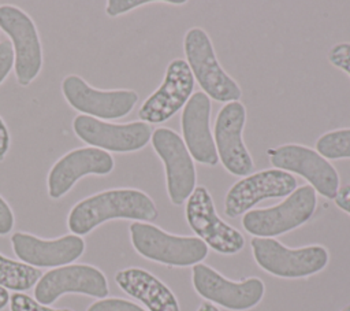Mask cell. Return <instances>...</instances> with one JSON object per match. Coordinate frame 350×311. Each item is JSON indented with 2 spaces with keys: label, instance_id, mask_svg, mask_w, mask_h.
<instances>
[{
  "label": "cell",
  "instance_id": "6da1fadb",
  "mask_svg": "<svg viewBox=\"0 0 350 311\" xmlns=\"http://www.w3.org/2000/svg\"><path fill=\"white\" fill-rule=\"evenodd\" d=\"M157 216L156 203L144 190L137 188H112L75 203L68 211L67 227L71 234L82 237L108 221L153 222Z\"/></svg>",
  "mask_w": 350,
  "mask_h": 311
},
{
  "label": "cell",
  "instance_id": "7a4b0ae2",
  "mask_svg": "<svg viewBox=\"0 0 350 311\" xmlns=\"http://www.w3.org/2000/svg\"><path fill=\"white\" fill-rule=\"evenodd\" d=\"M130 242L142 258L168 267H193L202 263L209 248L196 236H178L150 222H131Z\"/></svg>",
  "mask_w": 350,
  "mask_h": 311
},
{
  "label": "cell",
  "instance_id": "3957f363",
  "mask_svg": "<svg viewBox=\"0 0 350 311\" xmlns=\"http://www.w3.org/2000/svg\"><path fill=\"white\" fill-rule=\"evenodd\" d=\"M250 248L261 270L284 279L312 277L323 271L329 262L328 249L320 244L288 248L276 238L252 237Z\"/></svg>",
  "mask_w": 350,
  "mask_h": 311
},
{
  "label": "cell",
  "instance_id": "277c9868",
  "mask_svg": "<svg viewBox=\"0 0 350 311\" xmlns=\"http://www.w3.org/2000/svg\"><path fill=\"white\" fill-rule=\"evenodd\" d=\"M183 52L194 81L209 99L224 104L239 101L242 89L219 63L212 40L202 27L194 26L185 33Z\"/></svg>",
  "mask_w": 350,
  "mask_h": 311
},
{
  "label": "cell",
  "instance_id": "5b68a950",
  "mask_svg": "<svg viewBox=\"0 0 350 311\" xmlns=\"http://www.w3.org/2000/svg\"><path fill=\"white\" fill-rule=\"evenodd\" d=\"M316 208V190L310 185H302L276 206L243 214L242 226L253 237L275 238L309 222Z\"/></svg>",
  "mask_w": 350,
  "mask_h": 311
},
{
  "label": "cell",
  "instance_id": "8992f818",
  "mask_svg": "<svg viewBox=\"0 0 350 311\" xmlns=\"http://www.w3.org/2000/svg\"><path fill=\"white\" fill-rule=\"evenodd\" d=\"M0 30L7 34L14 51V74L18 85L29 86L41 73L44 52L33 18L14 4L0 5Z\"/></svg>",
  "mask_w": 350,
  "mask_h": 311
},
{
  "label": "cell",
  "instance_id": "52a82bcc",
  "mask_svg": "<svg viewBox=\"0 0 350 311\" xmlns=\"http://www.w3.org/2000/svg\"><path fill=\"white\" fill-rule=\"evenodd\" d=\"M191 285L205 301L228 311H249L257 307L265 295V284L261 278L231 281L204 262L191 267Z\"/></svg>",
  "mask_w": 350,
  "mask_h": 311
},
{
  "label": "cell",
  "instance_id": "ba28073f",
  "mask_svg": "<svg viewBox=\"0 0 350 311\" xmlns=\"http://www.w3.org/2000/svg\"><path fill=\"white\" fill-rule=\"evenodd\" d=\"M60 90L67 104L81 115L108 122L127 116L139 99L133 89L93 88L77 74L66 75L62 79Z\"/></svg>",
  "mask_w": 350,
  "mask_h": 311
},
{
  "label": "cell",
  "instance_id": "9c48e42d",
  "mask_svg": "<svg viewBox=\"0 0 350 311\" xmlns=\"http://www.w3.org/2000/svg\"><path fill=\"white\" fill-rule=\"evenodd\" d=\"M273 169L297 174L305 178L316 193L334 200L339 188L340 177L334 164L316 149L302 144H282L267 151Z\"/></svg>",
  "mask_w": 350,
  "mask_h": 311
},
{
  "label": "cell",
  "instance_id": "30bf717a",
  "mask_svg": "<svg viewBox=\"0 0 350 311\" xmlns=\"http://www.w3.org/2000/svg\"><path fill=\"white\" fill-rule=\"evenodd\" d=\"M185 216L196 237L220 255H235L245 247L243 234L224 222L216 211L209 190L198 185L186 200Z\"/></svg>",
  "mask_w": 350,
  "mask_h": 311
},
{
  "label": "cell",
  "instance_id": "8fae6325",
  "mask_svg": "<svg viewBox=\"0 0 350 311\" xmlns=\"http://www.w3.org/2000/svg\"><path fill=\"white\" fill-rule=\"evenodd\" d=\"M150 144L164 166L170 201L174 206L186 203L197 186V173L182 137L170 127H157L152 133Z\"/></svg>",
  "mask_w": 350,
  "mask_h": 311
},
{
  "label": "cell",
  "instance_id": "7c38bea8",
  "mask_svg": "<svg viewBox=\"0 0 350 311\" xmlns=\"http://www.w3.org/2000/svg\"><path fill=\"white\" fill-rule=\"evenodd\" d=\"M74 134L88 147L105 152L129 153L148 145L152 137V126L142 121L113 123L88 115H77L71 123Z\"/></svg>",
  "mask_w": 350,
  "mask_h": 311
},
{
  "label": "cell",
  "instance_id": "4fadbf2b",
  "mask_svg": "<svg viewBox=\"0 0 350 311\" xmlns=\"http://www.w3.org/2000/svg\"><path fill=\"white\" fill-rule=\"evenodd\" d=\"M68 293L104 299L109 293L108 279L93 264L71 263L48 270L34 285V299L45 306L53 304L63 295Z\"/></svg>",
  "mask_w": 350,
  "mask_h": 311
},
{
  "label": "cell",
  "instance_id": "5bb4252c",
  "mask_svg": "<svg viewBox=\"0 0 350 311\" xmlns=\"http://www.w3.org/2000/svg\"><path fill=\"white\" fill-rule=\"evenodd\" d=\"M246 107L241 101L226 103L215 121L213 141L219 162L232 175L246 177L254 170V160L243 141Z\"/></svg>",
  "mask_w": 350,
  "mask_h": 311
},
{
  "label": "cell",
  "instance_id": "9a60e30c",
  "mask_svg": "<svg viewBox=\"0 0 350 311\" xmlns=\"http://www.w3.org/2000/svg\"><path fill=\"white\" fill-rule=\"evenodd\" d=\"M194 90V77L185 59L171 60L165 69L163 82L150 93L138 110L139 121L159 125L172 118L186 105Z\"/></svg>",
  "mask_w": 350,
  "mask_h": 311
},
{
  "label": "cell",
  "instance_id": "2e32d148",
  "mask_svg": "<svg viewBox=\"0 0 350 311\" xmlns=\"http://www.w3.org/2000/svg\"><path fill=\"white\" fill-rule=\"evenodd\" d=\"M297 189V178L279 169H264L238 179L226 193L224 214L237 218L264 199L287 197Z\"/></svg>",
  "mask_w": 350,
  "mask_h": 311
},
{
  "label": "cell",
  "instance_id": "e0dca14e",
  "mask_svg": "<svg viewBox=\"0 0 350 311\" xmlns=\"http://www.w3.org/2000/svg\"><path fill=\"white\" fill-rule=\"evenodd\" d=\"M115 169V159L109 152L93 147L74 148L62 155L49 169L46 192L52 200L67 195L75 184L88 175H108Z\"/></svg>",
  "mask_w": 350,
  "mask_h": 311
},
{
  "label": "cell",
  "instance_id": "ac0fdd59",
  "mask_svg": "<svg viewBox=\"0 0 350 311\" xmlns=\"http://www.w3.org/2000/svg\"><path fill=\"white\" fill-rule=\"evenodd\" d=\"M11 247L15 256L36 269H56L79 259L86 248L85 240L77 234H64L57 238H40L26 232L11 234Z\"/></svg>",
  "mask_w": 350,
  "mask_h": 311
},
{
  "label": "cell",
  "instance_id": "d6986e66",
  "mask_svg": "<svg viewBox=\"0 0 350 311\" xmlns=\"http://www.w3.org/2000/svg\"><path fill=\"white\" fill-rule=\"evenodd\" d=\"M211 99L202 92H194L180 115L182 140L191 158L205 166L219 163L213 133L211 129Z\"/></svg>",
  "mask_w": 350,
  "mask_h": 311
},
{
  "label": "cell",
  "instance_id": "ffe728a7",
  "mask_svg": "<svg viewBox=\"0 0 350 311\" xmlns=\"http://www.w3.org/2000/svg\"><path fill=\"white\" fill-rule=\"evenodd\" d=\"M115 282L126 295L141 301L146 311H180L171 288L145 269H122L116 271Z\"/></svg>",
  "mask_w": 350,
  "mask_h": 311
},
{
  "label": "cell",
  "instance_id": "44dd1931",
  "mask_svg": "<svg viewBox=\"0 0 350 311\" xmlns=\"http://www.w3.org/2000/svg\"><path fill=\"white\" fill-rule=\"evenodd\" d=\"M40 269L29 266L21 260H14L0 253V286L7 290L25 292L31 289L40 277Z\"/></svg>",
  "mask_w": 350,
  "mask_h": 311
},
{
  "label": "cell",
  "instance_id": "7402d4cb",
  "mask_svg": "<svg viewBox=\"0 0 350 311\" xmlns=\"http://www.w3.org/2000/svg\"><path fill=\"white\" fill-rule=\"evenodd\" d=\"M314 149L327 160L350 159V127L323 133L316 140Z\"/></svg>",
  "mask_w": 350,
  "mask_h": 311
},
{
  "label": "cell",
  "instance_id": "603a6c76",
  "mask_svg": "<svg viewBox=\"0 0 350 311\" xmlns=\"http://www.w3.org/2000/svg\"><path fill=\"white\" fill-rule=\"evenodd\" d=\"M10 311H74L71 308H53L38 303L23 292H14L10 296Z\"/></svg>",
  "mask_w": 350,
  "mask_h": 311
},
{
  "label": "cell",
  "instance_id": "cb8c5ba5",
  "mask_svg": "<svg viewBox=\"0 0 350 311\" xmlns=\"http://www.w3.org/2000/svg\"><path fill=\"white\" fill-rule=\"evenodd\" d=\"M86 311H146L139 304L122 297H104L93 301Z\"/></svg>",
  "mask_w": 350,
  "mask_h": 311
},
{
  "label": "cell",
  "instance_id": "d4e9b609",
  "mask_svg": "<svg viewBox=\"0 0 350 311\" xmlns=\"http://www.w3.org/2000/svg\"><path fill=\"white\" fill-rule=\"evenodd\" d=\"M328 62L350 77V42H338L328 49Z\"/></svg>",
  "mask_w": 350,
  "mask_h": 311
},
{
  "label": "cell",
  "instance_id": "484cf974",
  "mask_svg": "<svg viewBox=\"0 0 350 311\" xmlns=\"http://www.w3.org/2000/svg\"><path fill=\"white\" fill-rule=\"evenodd\" d=\"M154 3L153 0H108L105 3V14L111 18H116L119 15L127 14L135 8L142 5H148Z\"/></svg>",
  "mask_w": 350,
  "mask_h": 311
},
{
  "label": "cell",
  "instance_id": "4316f807",
  "mask_svg": "<svg viewBox=\"0 0 350 311\" xmlns=\"http://www.w3.org/2000/svg\"><path fill=\"white\" fill-rule=\"evenodd\" d=\"M14 70V51L8 40L0 41V85Z\"/></svg>",
  "mask_w": 350,
  "mask_h": 311
},
{
  "label": "cell",
  "instance_id": "83f0119b",
  "mask_svg": "<svg viewBox=\"0 0 350 311\" xmlns=\"http://www.w3.org/2000/svg\"><path fill=\"white\" fill-rule=\"evenodd\" d=\"M15 225V215L8 201L0 195V236L11 233Z\"/></svg>",
  "mask_w": 350,
  "mask_h": 311
},
{
  "label": "cell",
  "instance_id": "f1b7e54d",
  "mask_svg": "<svg viewBox=\"0 0 350 311\" xmlns=\"http://www.w3.org/2000/svg\"><path fill=\"white\" fill-rule=\"evenodd\" d=\"M11 148V133L7 123L0 116V162H3Z\"/></svg>",
  "mask_w": 350,
  "mask_h": 311
},
{
  "label": "cell",
  "instance_id": "f546056e",
  "mask_svg": "<svg viewBox=\"0 0 350 311\" xmlns=\"http://www.w3.org/2000/svg\"><path fill=\"white\" fill-rule=\"evenodd\" d=\"M334 201L338 208H340L342 211H345L346 214L350 215V184L339 188Z\"/></svg>",
  "mask_w": 350,
  "mask_h": 311
},
{
  "label": "cell",
  "instance_id": "4dcf8cb0",
  "mask_svg": "<svg viewBox=\"0 0 350 311\" xmlns=\"http://www.w3.org/2000/svg\"><path fill=\"white\" fill-rule=\"evenodd\" d=\"M10 292L0 286V311L4 310L10 304Z\"/></svg>",
  "mask_w": 350,
  "mask_h": 311
},
{
  "label": "cell",
  "instance_id": "1f68e13d",
  "mask_svg": "<svg viewBox=\"0 0 350 311\" xmlns=\"http://www.w3.org/2000/svg\"><path fill=\"white\" fill-rule=\"evenodd\" d=\"M197 311H220V310H219V307H216L215 304H212V303H209V301H202V303L198 306Z\"/></svg>",
  "mask_w": 350,
  "mask_h": 311
},
{
  "label": "cell",
  "instance_id": "d6a6232c",
  "mask_svg": "<svg viewBox=\"0 0 350 311\" xmlns=\"http://www.w3.org/2000/svg\"><path fill=\"white\" fill-rule=\"evenodd\" d=\"M340 311H350V304H347V306H345Z\"/></svg>",
  "mask_w": 350,
  "mask_h": 311
}]
</instances>
